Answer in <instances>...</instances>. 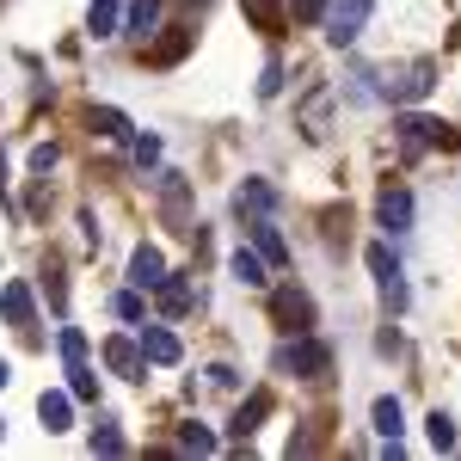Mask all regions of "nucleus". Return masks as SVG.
I'll return each instance as SVG.
<instances>
[{"instance_id": "obj_31", "label": "nucleus", "mask_w": 461, "mask_h": 461, "mask_svg": "<svg viewBox=\"0 0 461 461\" xmlns=\"http://www.w3.org/2000/svg\"><path fill=\"white\" fill-rule=\"evenodd\" d=\"M284 93V62H265V80H258V99H277Z\"/></svg>"}, {"instance_id": "obj_8", "label": "nucleus", "mask_w": 461, "mask_h": 461, "mask_svg": "<svg viewBox=\"0 0 461 461\" xmlns=\"http://www.w3.org/2000/svg\"><path fill=\"white\" fill-rule=\"evenodd\" d=\"M160 277H167L160 247H136L130 252V289H160Z\"/></svg>"}, {"instance_id": "obj_25", "label": "nucleus", "mask_w": 461, "mask_h": 461, "mask_svg": "<svg viewBox=\"0 0 461 461\" xmlns=\"http://www.w3.org/2000/svg\"><path fill=\"white\" fill-rule=\"evenodd\" d=\"M68 393L74 400H99V375L86 363H68Z\"/></svg>"}, {"instance_id": "obj_21", "label": "nucleus", "mask_w": 461, "mask_h": 461, "mask_svg": "<svg viewBox=\"0 0 461 461\" xmlns=\"http://www.w3.org/2000/svg\"><path fill=\"white\" fill-rule=\"evenodd\" d=\"M375 430H382V437H400V430H406V412H400V400H393V393L375 400Z\"/></svg>"}, {"instance_id": "obj_17", "label": "nucleus", "mask_w": 461, "mask_h": 461, "mask_svg": "<svg viewBox=\"0 0 461 461\" xmlns=\"http://www.w3.org/2000/svg\"><path fill=\"white\" fill-rule=\"evenodd\" d=\"M252 252H258L265 265H284V258H289V252H284V234H277L271 221H258V228H252Z\"/></svg>"}, {"instance_id": "obj_20", "label": "nucleus", "mask_w": 461, "mask_h": 461, "mask_svg": "<svg viewBox=\"0 0 461 461\" xmlns=\"http://www.w3.org/2000/svg\"><path fill=\"white\" fill-rule=\"evenodd\" d=\"M117 6H123V0H93L86 32H93V37H117Z\"/></svg>"}, {"instance_id": "obj_7", "label": "nucleus", "mask_w": 461, "mask_h": 461, "mask_svg": "<svg viewBox=\"0 0 461 461\" xmlns=\"http://www.w3.org/2000/svg\"><path fill=\"white\" fill-rule=\"evenodd\" d=\"M375 215H382L388 234H406V228H412V197H406L400 185H388V191L375 197Z\"/></svg>"}, {"instance_id": "obj_32", "label": "nucleus", "mask_w": 461, "mask_h": 461, "mask_svg": "<svg viewBox=\"0 0 461 461\" xmlns=\"http://www.w3.org/2000/svg\"><path fill=\"white\" fill-rule=\"evenodd\" d=\"M62 357H68V363H80V357H86V339H80L74 326H62Z\"/></svg>"}, {"instance_id": "obj_6", "label": "nucleus", "mask_w": 461, "mask_h": 461, "mask_svg": "<svg viewBox=\"0 0 461 461\" xmlns=\"http://www.w3.org/2000/svg\"><path fill=\"white\" fill-rule=\"evenodd\" d=\"M105 363H111V375H123V382H142L148 375L142 345H130V339H105Z\"/></svg>"}, {"instance_id": "obj_18", "label": "nucleus", "mask_w": 461, "mask_h": 461, "mask_svg": "<svg viewBox=\"0 0 461 461\" xmlns=\"http://www.w3.org/2000/svg\"><path fill=\"white\" fill-rule=\"evenodd\" d=\"M93 130L111 136V142H130V117H123L117 105H93Z\"/></svg>"}, {"instance_id": "obj_12", "label": "nucleus", "mask_w": 461, "mask_h": 461, "mask_svg": "<svg viewBox=\"0 0 461 461\" xmlns=\"http://www.w3.org/2000/svg\"><path fill=\"white\" fill-rule=\"evenodd\" d=\"M326 111H332V86H314L308 105H302V136H308V142L326 136Z\"/></svg>"}, {"instance_id": "obj_27", "label": "nucleus", "mask_w": 461, "mask_h": 461, "mask_svg": "<svg viewBox=\"0 0 461 461\" xmlns=\"http://www.w3.org/2000/svg\"><path fill=\"white\" fill-rule=\"evenodd\" d=\"M111 314L136 326V320H142V289H117V295H111Z\"/></svg>"}, {"instance_id": "obj_15", "label": "nucleus", "mask_w": 461, "mask_h": 461, "mask_svg": "<svg viewBox=\"0 0 461 461\" xmlns=\"http://www.w3.org/2000/svg\"><path fill=\"white\" fill-rule=\"evenodd\" d=\"M154 25H160V0H130L123 32H130V37H154Z\"/></svg>"}, {"instance_id": "obj_11", "label": "nucleus", "mask_w": 461, "mask_h": 461, "mask_svg": "<svg viewBox=\"0 0 461 461\" xmlns=\"http://www.w3.org/2000/svg\"><path fill=\"white\" fill-rule=\"evenodd\" d=\"M0 314H6V326L32 332V320H37V308H32V289H25V284H6V289H0Z\"/></svg>"}, {"instance_id": "obj_5", "label": "nucleus", "mask_w": 461, "mask_h": 461, "mask_svg": "<svg viewBox=\"0 0 461 461\" xmlns=\"http://www.w3.org/2000/svg\"><path fill=\"white\" fill-rule=\"evenodd\" d=\"M369 271H375V284L388 295V308H406V277H400V265H393L388 247H369Z\"/></svg>"}, {"instance_id": "obj_16", "label": "nucleus", "mask_w": 461, "mask_h": 461, "mask_svg": "<svg viewBox=\"0 0 461 461\" xmlns=\"http://www.w3.org/2000/svg\"><path fill=\"white\" fill-rule=\"evenodd\" d=\"M234 203H240V210H277V191H271V185H265V178H247V185H240V191H234Z\"/></svg>"}, {"instance_id": "obj_10", "label": "nucleus", "mask_w": 461, "mask_h": 461, "mask_svg": "<svg viewBox=\"0 0 461 461\" xmlns=\"http://www.w3.org/2000/svg\"><path fill=\"white\" fill-rule=\"evenodd\" d=\"M37 419H43V430H68V425H74V393H68V388H43V400H37Z\"/></svg>"}, {"instance_id": "obj_9", "label": "nucleus", "mask_w": 461, "mask_h": 461, "mask_svg": "<svg viewBox=\"0 0 461 461\" xmlns=\"http://www.w3.org/2000/svg\"><path fill=\"white\" fill-rule=\"evenodd\" d=\"M136 345H142V357L154 363V369H173L178 357H185V351H178V339L167 332V326H142V339H136Z\"/></svg>"}, {"instance_id": "obj_19", "label": "nucleus", "mask_w": 461, "mask_h": 461, "mask_svg": "<svg viewBox=\"0 0 461 461\" xmlns=\"http://www.w3.org/2000/svg\"><path fill=\"white\" fill-rule=\"evenodd\" d=\"M265 412H271V393H252L247 406H240V412H234V437H252V430H258V419H265Z\"/></svg>"}, {"instance_id": "obj_23", "label": "nucleus", "mask_w": 461, "mask_h": 461, "mask_svg": "<svg viewBox=\"0 0 461 461\" xmlns=\"http://www.w3.org/2000/svg\"><path fill=\"white\" fill-rule=\"evenodd\" d=\"M160 308H167V314H185V308H191V284H185V277H160Z\"/></svg>"}, {"instance_id": "obj_29", "label": "nucleus", "mask_w": 461, "mask_h": 461, "mask_svg": "<svg viewBox=\"0 0 461 461\" xmlns=\"http://www.w3.org/2000/svg\"><path fill=\"white\" fill-rule=\"evenodd\" d=\"M178 449H191V456H215V437H210V430H197V425H185Z\"/></svg>"}, {"instance_id": "obj_1", "label": "nucleus", "mask_w": 461, "mask_h": 461, "mask_svg": "<svg viewBox=\"0 0 461 461\" xmlns=\"http://www.w3.org/2000/svg\"><path fill=\"white\" fill-rule=\"evenodd\" d=\"M369 13H375V0H326V6H320V19H326V37H332L339 50L363 37Z\"/></svg>"}, {"instance_id": "obj_24", "label": "nucleus", "mask_w": 461, "mask_h": 461, "mask_svg": "<svg viewBox=\"0 0 461 461\" xmlns=\"http://www.w3.org/2000/svg\"><path fill=\"white\" fill-rule=\"evenodd\" d=\"M185 50H191V32H173V37H160V43L148 50V62H160V68H167V62H178V56H185Z\"/></svg>"}, {"instance_id": "obj_22", "label": "nucleus", "mask_w": 461, "mask_h": 461, "mask_svg": "<svg viewBox=\"0 0 461 461\" xmlns=\"http://www.w3.org/2000/svg\"><path fill=\"white\" fill-rule=\"evenodd\" d=\"M425 437H430V449H456V419L437 406V412L425 419Z\"/></svg>"}, {"instance_id": "obj_13", "label": "nucleus", "mask_w": 461, "mask_h": 461, "mask_svg": "<svg viewBox=\"0 0 461 461\" xmlns=\"http://www.w3.org/2000/svg\"><path fill=\"white\" fill-rule=\"evenodd\" d=\"M277 320H289L295 332H308V326H314V302H308L302 289H277Z\"/></svg>"}, {"instance_id": "obj_4", "label": "nucleus", "mask_w": 461, "mask_h": 461, "mask_svg": "<svg viewBox=\"0 0 461 461\" xmlns=\"http://www.w3.org/2000/svg\"><path fill=\"white\" fill-rule=\"evenodd\" d=\"M430 142H456V136H449V123H437V117H400V148H406V154H419V148H430Z\"/></svg>"}, {"instance_id": "obj_33", "label": "nucleus", "mask_w": 461, "mask_h": 461, "mask_svg": "<svg viewBox=\"0 0 461 461\" xmlns=\"http://www.w3.org/2000/svg\"><path fill=\"white\" fill-rule=\"evenodd\" d=\"M56 167V142H37L32 148V173H50Z\"/></svg>"}, {"instance_id": "obj_3", "label": "nucleus", "mask_w": 461, "mask_h": 461, "mask_svg": "<svg viewBox=\"0 0 461 461\" xmlns=\"http://www.w3.org/2000/svg\"><path fill=\"white\" fill-rule=\"evenodd\" d=\"M277 363L314 382V375H326V363H332V351H326L320 339H295V345H284V357H277Z\"/></svg>"}, {"instance_id": "obj_36", "label": "nucleus", "mask_w": 461, "mask_h": 461, "mask_svg": "<svg viewBox=\"0 0 461 461\" xmlns=\"http://www.w3.org/2000/svg\"><path fill=\"white\" fill-rule=\"evenodd\" d=\"M0 430H6V425H0Z\"/></svg>"}, {"instance_id": "obj_26", "label": "nucleus", "mask_w": 461, "mask_h": 461, "mask_svg": "<svg viewBox=\"0 0 461 461\" xmlns=\"http://www.w3.org/2000/svg\"><path fill=\"white\" fill-rule=\"evenodd\" d=\"M93 456H123V437H117V425H111V419H99V425H93Z\"/></svg>"}, {"instance_id": "obj_14", "label": "nucleus", "mask_w": 461, "mask_h": 461, "mask_svg": "<svg viewBox=\"0 0 461 461\" xmlns=\"http://www.w3.org/2000/svg\"><path fill=\"white\" fill-rule=\"evenodd\" d=\"M228 271H234V284H247V289H265L271 284V277H265V258H258V252H234V258H228Z\"/></svg>"}, {"instance_id": "obj_2", "label": "nucleus", "mask_w": 461, "mask_h": 461, "mask_svg": "<svg viewBox=\"0 0 461 461\" xmlns=\"http://www.w3.org/2000/svg\"><path fill=\"white\" fill-rule=\"evenodd\" d=\"M430 86H437V62H412V68L393 74L382 93H388V99H400V105H412V99H425Z\"/></svg>"}, {"instance_id": "obj_34", "label": "nucleus", "mask_w": 461, "mask_h": 461, "mask_svg": "<svg viewBox=\"0 0 461 461\" xmlns=\"http://www.w3.org/2000/svg\"><path fill=\"white\" fill-rule=\"evenodd\" d=\"M234 382H240V375H234L228 363H215V369H210V388H234Z\"/></svg>"}, {"instance_id": "obj_28", "label": "nucleus", "mask_w": 461, "mask_h": 461, "mask_svg": "<svg viewBox=\"0 0 461 461\" xmlns=\"http://www.w3.org/2000/svg\"><path fill=\"white\" fill-rule=\"evenodd\" d=\"M247 13L265 25V32H277V25H284V6H277V0H247Z\"/></svg>"}, {"instance_id": "obj_30", "label": "nucleus", "mask_w": 461, "mask_h": 461, "mask_svg": "<svg viewBox=\"0 0 461 461\" xmlns=\"http://www.w3.org/2000/svg\"><path fill=\"white\" fill-rule=\"evenodd\" d=\"M136 167H160V136H136Z\"/></svg>"}, {"instance_id": "obj_35", "label": "nucleus", "mask_w": 461, "mask_h": 461, "mask_svg": "<svg viewBox=\"0 0 461 461\" xmlns=\"http://www.w3.org/2000/svg\"><path fill=\"white\" fill-rule=\"evenodd\" d=\"M6 382H13V363H6V357H0V388H6Z\"/></svg>"}]
</instances>
